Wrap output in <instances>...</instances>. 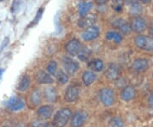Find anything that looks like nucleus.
<instances>
[{
    "label": "nucleus",
    "mask_w": 153,
    "mask_h": 127,
    "mask_svg": "<svg viewBox=\"0 0 153 127\" xmlns=\"http://www.w3.org/2000/svg\"><path fill=\"white\" fill-rule=\"evenodd\" d=\"M72 116V113L69 108H62L55 114L53 125L55 127H64L69 122Z\"/></svg>",
    "instance_id": "nucleus-1"
},
{
    "label": "nucleus",
    "mask_w": 153,
    "mask_h": 127,
    "mask_svg": "<svg viewBox=\"0 0 153 127\" xmlns=\"http://www.w3.org/2000/svg\"><path fill=\"white\" fill-rule=\"evenodd\" d=\"M134 44L139 49L146 51L153 50V39L145 35H139L134 39Z\"/></svg>",
    "instance_id": "nucleus-2"
},
{
    "label": "nucleus",
    "mask_w": 153,
    "mask_h": 127,
    "mask_svg": "<svg viewBox=\"0 0 153 127\" xmlns=\"http://www.w3.org/2000/svg\"><path fill=\"white\" fill-rule=\"evenodd\" d=\"M100 98L105 107L113 105L115 102V93L111 88H103L100 92Z\"/></svg>",
    "instance_id": "nucleus-3"
},
{
    "label": "nucleus",
    "mask_w": 153,
    "mask_h": 127,
    "mask_svg": "<svg viewBox=\"0 0 153 127\" xmlns=\"http://www.w3.org/2000/svg\"><path fill=\"white\" fill-rule=\"evenodd\" d=\"M130 27H131L132 31L137 33H141L146 29L147 25L144 18L140 16H134L132 19Z\"/></svg>",
    "instance_id": "nucleus-4"
},
{
    "label": "nucleus",
    "mask_w": 153,
    "mask_h": 127,
    "mask_svg": "<svg viewBox=\"0 0 153 127\" xmlns=\"http://www.w3.org/2000/svg\"><path fill=\"white\" fill-rule=\"evenodd\" d=\"M88 114L84 111H77L71 118V126L72 127H82L87 120Z\"/></svg>",
    "instance_id": "nucleus-5"
},
{
    "label": "nucleus",
    "mask_w": 153,
    "mask_h": 127,
    "mask_svg": "<svg viewBox=\"0 0 153 127\" xmlns=\"http://www.w3.org/2000/svg\"><path fill=\"white\" fill-rule=\"evenodd\" d=\"M63 66H64L66 73L69 75H73L79 69V64L70 57H64Z\"/></svg>",
    "instance_id": "nucleus-6"
},
{
    "label": "nucleus",
    "mask_w": 153,
    "mask_h": 127,
    "mask_svg": "<svg viewBox=\"0 0 153 127\" xmlns=\"http://www.w3.org/2000/svg\"><path fill=\"white\" fill-rule=\"evenodd\" d=\"M121 68L117 64L115 63H111L107 67L106 71L105 72V77L107 78L109 80H116L120 76Z\"/></svg>",
    "instance_id": "nucleus-7"
},
{
    "label": "nucleus",
    "mask_w": 153,
    "mask_h": 127,
    "mask_svg": "<svg viewBox=\"0 0 153 127\" xmlns=\"http://www.w3.org/2000/svg\"><path fill=\"white\" fill-rule=\"evenodd\" d=\"M6 106L8 108H10L12 111H18L22 109L25 106L24 101L18 97V96H13L8 102H6Z\"/></svg>",
    "instance_id": "nucleus-8"
},
{
    "label": "nucleus",
    "mask_w": 153,
    "mask_h": 127,
    "mask_svg": "<svg viewBox=\"0 0 153 127\" xmlns=\"http://www.w3.org/2000/svg\"><path fill=\"white\" fill-rule=\"evenodd\" d=\"M149 67V61L146 58H138L132 63V68L137 72H143Z\"/></svg>",
    "instance_id": "nucleus-9"
},
{
    "label": "nucleus",
    "mask_w": 153,
    "mask_h": 127,
    "mask_svg": "<svg viewBox=\"0 0 153 127\" xmlns=\"http://www.w3.org/2000/svg\"><path fill=\"white\" fill-rule=\"evenodd\" d=\"M135 95H136L135 89L134 88L132 85H127L122 90L120 96L123 101H124L126 102H128L135 97Z\"/></svg>",
    "instance_id": "nucleus-10"
},
{
    "label": "nucleus",
    "mask_w": 153,
    "mask_h": 127,
    "mask_svg": "<svg viewBox=\"0 0 153 127\" xmlns=\"http://www.w3.org/2000/svg\"><path fill=\"white\" fill-rule=\"evenodd\" d=\"M100 34V30L97 27L92 26L85 29V31L82 33V38L85 41H90L97 39Z\"/></svg>",
    "instance_id": "nucleus-11"
},
{
    "label": "nucleus",
    "mask_w": 153,
    "mask_h": 127,
    "mask_svg": "<svg viewBox=\"0 0 153 127\" xmlns=\"http://www.w3.org/2000/svg\"><path fill=\"white\" fill-rule=\"evenodd\" d=\"M80 49H81V44L76 39H71L66 44V52L70 55H71V56L76 55L78 53V51H79Z\"/></svg>",
    "instance_id": "nucleus-12"
},
{
    "label": "nucleus",
    "mask_w": 153,
    "mask_h": 127,
    "mask_svg": "<svg viewBox=\"0 0 153 127\" xmlns=\"http://www.w3.org/2000/svg\"><path fill=\"white\" fill-rule=\"evenodd\" d=\"M97 18L94 15H88L87 14L86 16H82L79 22L77 23L78 27L81 28H88L89 27H92L94 25V23L96 22Z\"/></svg>",
    "instance_id": "nucleus-13"
},
{
    "label": "nucleus",
    "mask_w": 153,
    "mask_h": 127,
    "mask_svg": "<svg viewBox=\"0 0 153 127\" xmlns=\"http://www.w3.org/2000/svg\"><path fill=\"white\" fill-rule=\"evenodd\" d=\"M79 96V90L76 86H69L66 89L65 93V100L67 102H76Z\"/></svg>",
    "instance_id": "nucleus-14"
},
{
    "label": "nucleus",
    "mask_w": 153,
    "mask_h": 127,
    "mask_svg": "<svg viewBox=\"0 0 153 127\" xmlns=\"http://www.w3.org/2000/svg\"><path fill=\"white\" fill-rule=\"evenodd\" d=\"M36 81L38 84H52L54 82L53 78L50 76V74L47 73L44 71H38L35 76Z\"/></svg>",
    "instance_id": "nucleus-15"
},
{
    "label": "nucleus",
    "mask_w": 153,
    "mask_h": 127,
    "mask_svg": "<svg viewBox=\"0 0 153 127\" xmlns=\"http://www.w3.org/2000/svg\"><path fill=\"white\" fill-rule=\"evenodd\" d=\"M112 24H113L114 27L118 28L121 31V33H123V34H128L132 31L130 24H128V22H124L122 19H116Z\"/></svg>",
    "instance_id": "nucleus-16"
},
{
    "label": "nucleus",
    "mask_w": 153,
    "mask_h": 127,
    "mask_svg": "<svg viewBox=\"0 0 153 127\" xmlns=\"http://www.w3.org/2000/svg\"><path fill=\"white\" fill-rule=\"evenodd\" d=\"M54 111V108L51 105H44L39 108L38 110V115L41 120L49 119Z\"/></svg>",
    "instance_id": "nucleus-17"
},
{
    "label": "nucleus",
    "mask_w": 153,
    "mask_h": 127,
    "mask_svg": "<svg viewBox=\"0 0 153 127\" xmlns=\"http://www.w3.org/2000/svg\"><path fill=\"white\" fill-rule=\"evenodd\" d=\"M57 91L54 87H48L44 90V97L49 102H55L57 100Z\"/></svg>",
    "instance_id": "nucleus-18"
},
{
    "label": "nucleus",
    "mask_w": 153,
    "mask_h": 127,
    "mask_svg": "<svg viewBox=\"0 0 153 127\" xmlns=\"http://www.w3.org/2000/svg\"><path fill=\"white\" fill-rule=\"evenodd\" d=\"M82 78L84 84L86 86H89L95 81L96 75L95 73H94V72H91V71H84L82 73Z\"/></svg>",
    "instance_id": "nucleus-19"
},
{
    "label": "nucleus",
    "mask_w": 153,
    "mask_h": 127,
    "mask_svg": "<svg viewBox=\"0 0 153 127\" xmlns=\"http://www.w3.org/2000/svg\"><path fill=\"white\" fill-rule=\"evenodd\" d=\"M30 84H31V78H30V77H29L28 75L25 74V75H23V76L21 78L17 89H18L20 91H26V90L29 88Z\"/></svg>",
    "instance_id": "nucleus-20"
},
{
    "label": "nucleus",
    "mask_w": 153,
    "mask_h": 127,
    "mask_svg": "<svg viewBox=\"0 0 153 127\" xmlns=\"http://www.w3.org/2000/svg\"><path fill=\"white\" fill-rule=\"evenodd\" d=\"M88 66L91 70H93L94 72H100L104 68V63L100 59H94L93 61H89Z\"/></svg>",
    "instance_id": "nucleus-21"
},
{
    "label": "nucleus",
    "mask_w": 153,
    "mask_h": 127,
    "mask_svg": "<svg viewBox=\"0 0 153 127\" xmlns=\"http://www.w3.org/2000/svg\"><path fill=\"white\" fill-rule=\"evenodd\" d=\"M76 55H77L78 59L80 61H87L88 60V58L90 57V55H91V50L87 47H83V48H81L79 50L78 53Z\"/></svg>",
    "instance_id": "nucleus-22"
},
{
    "label": "nucleus",
    "mask_w": 153,
    "mask_h": 127,
    "mask_svg": "<svg viewBox=\"0 0 153 127\" xmlns=\"http://www.w3.org/2000/svg\"><path fill=\"white\" fill-rule=\"evenodd\" d=\"M93 7V4L91 2L87 3H82L79 4V16L81 17L86 16L88 13L90 11V10Z\"/></svg>",
    "instance_id": "nucleus-23"
},
{
    "label": "nucleus",
    "mask_w": 153,
    "mask_h": 127,
    "mask_svg": "<svg viewBox=\"0 0 153 127\" xmlns=\"http://www.w3.org/2000/svg\"><path fill=\"white\" fill-rule=\"evenodd\" d=\"M42 100V94L41 91L38 89L33 90L32 94H31V102L33 105H38L41 102Z\"/></svg>",
    "instance_id": "nucleus-24"
},
{
    "label": "nucleus",
    "mask_w": 153,
    "mask_h": 127,
    "mask_svg": "<svg viewBox=\"0 0 153 127\" xmlns=\"http://www.w3.org/2000/svg\"><path fill=\"white\" fill-rule=\"evenodd\" d=\"M55 75H56V79H57V82L59 84H65L69 80L68 74L64 72L63 70H59Z\"/></svg>",
    "instance_id": "nucleus-25"
},
{
    "label": "nucleus",
    "mask_w": 153,
    "mask_h": 127,
    "mask_svg": "<svg viewBox=\"0 0 153 127\" xmlns=\"http://www.w3.org/2000/svg\"><path fill=\"white\" fill-rule=\"evenodd\" d=\"M105 38L108 40H114L117 44H119L123 40L122 35L120 33H117V32H108L105 35Z\"/></svg>",
    "instance_id": "nucleus-26"
},
{
    "label": "nucleus",
    "mask_w": 153,
    "mask_h": 127,
    "mask_svg": "<svg viewBox=\"0 0 153 127\" xmlns=\"http://www.w3.org/2000/svg\"><path fill=\"white\" fill-rule=\"evenodd\" d=\"M108 127H124V122L120 117H114L110 120Z\"/></svg>",
    "instance_id": "nucleus-27"
},
{
    "label": "nucleus",
    "mask_w": 153,
    "mask_h": 127,
    "mask_svg": "<svg viewBox=\"0 0 153 127\" xmlns=\"http://www.w3.org/2000/svg\"><path fill=\"white\" fill-rule=\"evenodd\" d=\"M57 67H58L57 62L55 61H51L47 66V71L50 75H55L56 71H57Z\"/></svg>",
    "instance_id": "nucleus-28"
},
{
    "label": "nucleus",
    "mask_w": 153,
    "mask_h": 127,
    "mask_svg": "<svg viewBox=\"0 0 153 127\" xmlns=\"http://www.w3.org/2000/svg\"><path fill=\"white\" fill-rule=\"evenodd\" d=\"M129 7H130V13H131L133 16H138L142 11V8H141V6L140 5L139 3L134 4V5L129 6Z\"/></svg>",
    "instance_id": "nucleus-29"
},
{
    "label": "nucleus",
    "mask_w": 153,
    "mask_h": 127,
    "mask_svg": "<svg viewBox=\"0 0 153 127\" xmlns=\"http://www.w3.org/2000/svg\"><path fill=\"white\" fill-rule=\"evenodd\" d=\"M43 14H44V9L43 8H40L39 10L37 12V14H36V16H35V18H34V20L33 21V22L31 23V25L28 27V28H30L31 26H34V25H36V24H38L39 21L41 20V18L43 16Z\"/></svg>",
    "instance_id": "nucleus-30"
},
{
    "label": "nucleus",
    "mask_w": 153,
    "mask_h": 127,
    "mask_svg": "<svg viewBox=\"0 0 153 127\" xmlns=\"http://www.w3.org/2000/svg\"><path fill=\"white\" fill-rule=\"evenodd\" d=\"M124 4V0H112V7L116 11H121Z\"/></svg>",
    "instance_id": "nucleus-31"
},
{
    "label": "nucleus",
    "mask_w": 153,
    "mask_h": 127,
    "mask_svg": "<svg viewBox=\"0 0 153 127\" xmlns=\"http://www.w3.org/2000/svg\"><path fill=\"white\" fill-rule=\"evenodd\" d=\"M21 6H22V0H14L11 6V11L13 13H16L20 10Z\"/></svg>",
    "instance_id": "nucleus-32"
},
{
    "label": "nucleus",
    "mask_w": 153,
    "mask_h": 127,
    "mask_svg": "<svg viewBox=\"0 0 153 127\" xmlns=\"http://www.w3.org/2000/svg\"><path fill=\"white\" fill-rule=\"evenodd\" d=\"M9 43H10V39H9L8 37L4 38V39L3 40V42H2V44H1V46H0V52L5 48L6 46L9 44Z\"/></svg>",
    "instance_id": "nucleus-33"
},
{
    "label": "nucleus",
    "mask_w": 153,
    "mask_h": 127,
    "mask_svg": "<svg viewBox=\"0 0 153 127\" xmlns=\"http://www.w3.org/2000/svg\"><path fill=\"white\" fill-rule=\"evenodd\" d=\"M148 107L150 108H152L153 109V92L152 94L150 95V96H149V98H148Z\"/></svg>",
    "instance_id": "nucleus-34"
},
{
    "label": "nucleus",
    "mask_w": 153,
    "mask_h": 127,
    "mask_svg": "<svg viewBox=\"0 0 153 127\" xmlns=\"http://www.w3.org/2000/svg\"><path fill=\"white\" fill-rule=\"evenodd\" d=\"M124 3H126L128 6H131L135 4H138L139 0H124Z\"/></svg>",
    "instance_id": "nucleus-35"
},
{
    "label": "nucleus",
    "mask_w": 153,
    "mask_h": 127,
    "mask_svg": "<svg viewBox=\"0 0 153 127\" xmlns=\"http://www.w3.org/2000/svg\"><path fill=\"white\" fill-rule=\"evenodd\" d=\"M94 1H95V3L98 4H106L109 0H94Z\"/></svg>",
    "instance_id": "nucleus-36"
},
{
    "label": "nucleus",
    "mask_w": 153,
    "mask_h": 127,
    "mask_svg": "<svg viewBox=\"0 0 153 127\" xmlns=\"http://www.w3.org/2000/svg\"><path fill=\"white\" fill-rule=\"evenodd\" d=\"M150 35H151V38L153 39V22L151 24V27H150Z\"/></svg>",
    "instance_id": "nucleus-37"
},
{
    "label": "nucleus",
    "mask_w": 153,
    "mask_h": 127,
    "mask_svg": "<svg viewBox=\"0 0 153 127\" xmlns=\"http://www.w3.org/2000/svg\"><path fill=\"white\" fill-rule=\"evenodd\" d=\"M41 127H55L54 125H51V124H49V123H44V125Z\"/></svg>",
    "instance_id": "nucleus-38"
},
{
    "label": "nucleus",
    "mask_w": 153,
    "mask_h": 127,
    "mask_svg": "<svg viewBox=\"0 0 153 127\" xmlns=\"http://www.w3.org/2000/svg\"><path fill=\"white\" fill-rule=\"evenodd\" d=\"M139 1H140L141 3H143V4H149V3H150L152 0H139Z\"/></svg>",
    "instance_id": "nucleus-39"
},
{
    "label": "nucleus",
    "mask_w": 153,
    "mask_h": 127,
    "mask_svg": "<svg viewBox=\"0 0 153 127\" xmlns=\"http://www.w3.org/2000/svg\"><path fill=\"white\" fill-rule=\"evenodd\" d=\"M4 72V69H3V68H0V78L2 77V75H3V73Z\"/></svg>",
    "instance_id": "nucleus-40"
},
{
    "label": "nucleus",
    "mask_w": 153,
    "mask_h": 127,
    "mask_svg": "<svg viewBox=\"0 0 153 127\" xmlns=\"http://www.w3.org/2000/svg\"><path fill=\"white\" fill-rule=\"evenodd\" d=\"M16 127H26L23 124H22V123H19V124H17L16 126Z\"/></svg>",
    "instance_id": "nucleus-41"
},
{
    "label": "nucleus",
    "mask_w": 153,
    "mask_h": 127,
    "mask_svg": "<svg viewBox=\"0 0 153 127\" xmlns=\"http://www.w3.org/2000/svg\"><path fill=\"white\" fill-rule=\"evenodd\" d=\"M2 1H4V0H0V2H2Z\"/></svg>",
    "instance_id": "nucleus-42"
},
{
    "label": "nucleus",
    "mask_w": 153,
    "mask_h": 127,
    "mask_svg": "<svg viewBox=\"0 0 153 127\" xmlns=\"http://www.w3.org/2000/svg\"><path fill=\"white\" fill-rule=\"evenodd\" d=\"M152 78H153V73H152Z\"/></svg>",
    "instance_id": "nucleus-43"
}]
</instances>
